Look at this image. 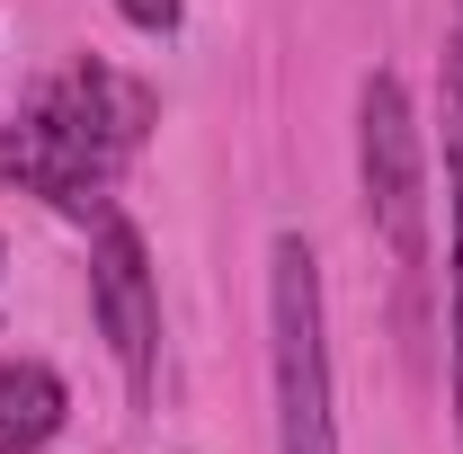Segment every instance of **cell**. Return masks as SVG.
Masks as SVG:
<instances>
[{
    "label": "cell",
    "mask_w": 463,
    "mask_h": 454,
    "mask_svg": "<svg viewBox=\"0 0 463 454\" xmlns=\"http://www.w3.org/2000/svg\"><path fill=\"white\" fill-rule=\"evenodd\" d=\"M116 18L143 27V36H170V27H178V0H116Z\"/></svg>",
    "instance_id": "obj_8"
},
{
    "label": "cell",
    "mask_w": 463,
    "mask_h": 454,
    "mask_svg": "<svg viewBox=\"0 0 463 454\" xmlns=\"http://www.w3.org/2000/svg\"><path fill=\"white\" fill-rule=\"evenodd\" d=\"M268 383H277V454H339L330 393V303L303 232L268 241Z\"/></svg>",
    "instance_id": "obj_1"
},
{
    "label": "cell",
    "mask_w": 463,
    "mask_h": 454,
    "mask_svg": "<svg viewBox=\"0 0 463 454\" xmlns=\"http://www.w3.org/2000/svg\"><path fill=\"white\" fill-rule=\"evenodd\" d=\"M446 187H455V232H446V365H455V437H463V125L446 152Z\"/></svg>",
    "instance_id": "obj_6"
},
{
    "label": "cell",
    "mask_w": 463,
    "mask_h": 454,
    "mask_svg": "<svg viewBox=\"0 0 463 454\" xmlns=\"http://www.w3.org/2000/svg\"><path fill=\"white\" fill-rule=\"evenodd\" d=\"M90 312H99V339H108L125 393L152 401V374H161V277H152L143 232L116 205L90 214Z\"/></svg>",
    "instance_id": "obj_3"
},
{
    "label": "cell",
    "mask_w": 463,
    "mask_h": 454,
    "mask_svg": "<svg viewBox=\"0 0 463 454\" xmlns=\"http://www.w3.org/2000/svg\"><path fill=\"white\" fill-rule=\"evenodd\" d=\"M446 125H463V0L446 9Z\"/></svg>",
    "instance_id": "obj_7"
},
{
    "label": "cell",
    "mask_w": 463,
    "mask_h": 454,
    "mask_svg": "<svg viewBox=\"0 0 463 454\" xmlns=\"http://www.w3.org/2000/svg\"><path fill=\"white\" fill-rule=\"evenodd\" d=\"M116 170H125V161H116V152L71 108H62L54 90L0 134V178H18L27 196H45V205H62V214H99Z\"/></svg>",
    "instance_id": "obj_4"
},
{
    "label": "cell",
    "mask_w": 463,
    "mask_h": 454,
    "mask_svg": "<svg viewBox=\"0 0 463 454\" xmlns=\"http://www.w3.org/2000/svg\"><path fill=\"white\" fill-rule=\"evenodd\" d=\"M62 410H71V393H62L54 365H0V454H36L45 437L62 428Z\"/></svg>",
    "instance_id": "obj_5"
},
{
    "label": "cell",
    "mask_w": 463,
    "mask_h": 454,
    "mask_svg": "<svg viewBox=\"0 0 463 454\" xmlns=\"http://www.w3.org/2000/svg\"><path fill=\"white\" fill-rule=\"evenodd\" d=\"M356 187H365V223L392 250V268H428V143L410 108L402 71H365L356 80Z\"/></svg>",
    "instance_id": "obj_2"
}]
</instances>
